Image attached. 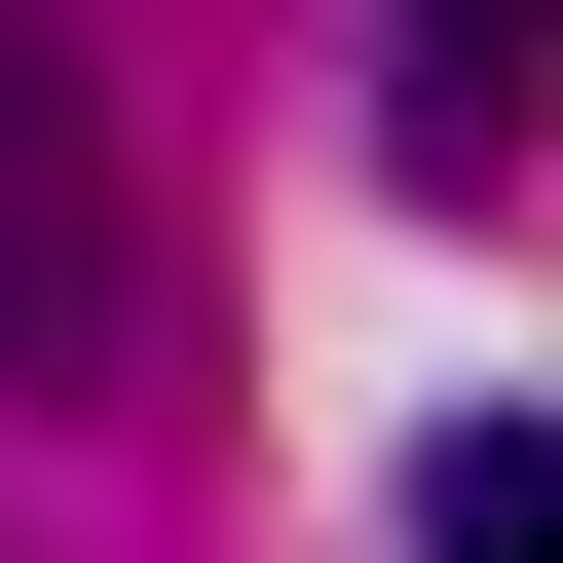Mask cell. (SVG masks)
Returning a JSON list of instances; mask_svg holds the SVG:
<instances>
[{
  "label": "cell",
  "mask_w": 563,
  "mask_h": 563,
  "mask_svg": "<svg viewBox=\"0 0 563 563\" xmlns=\"http://www.w3.org/2000/svg\"><path fill=\"white\" fill-rule=\"evenodd\" d=\"M0 376H151V225H113V113H76V0H0Z\"/></svg>",
  "instance_id": "1"
},
{
  "label": "cell",
  "mask_w": 563,
  "mask_h": 563,
  "mask_svg": "<svg viewBox=\"0 0 563 563\" xmlns=\"http://www.w3.org/2000/svg\"><path fill=\"white\" fill-rule=\"evenodd\" d=\"M526 113H563V0H376V151L413 188H526Z\"/></svg>",
  "instance_id": "2"
},
{
  "label": "cell",
  "mask_w": 563,
  "mask_h": 563,
  "mask_svg": "<svg viewBox=\"0 0 563 563\" xmlns=\"http://www.w3.org/2000/svg\"><path fill=\"white\" fill-rule=\"evenodd\" d=\"M413 563H563V451H526V413H451V451H413Z\"/></svg>",
  "instance_id": "3"
}]
</instances>
